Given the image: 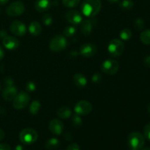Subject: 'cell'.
I'll return each mask as SVG.
<instances>
[{
  "label": "cell",
  "mask_w": 150,
  "mask_h": 150,
  "mask_svg": "<svg viewBox=\"0 0 150 150\" xmlns=\"http://www.w3.org/2000/svg\"><path fill=\"white\" fill-rule=\"evenodd\" d=\"M129 147L133 150H140L144 145V137L139 132H133L127 137Z\"/></svg>",
  "instance_id": "7a4b0ae2"
},
{
  "label": "cell",
  "mask_w": 150,
  "mask_h": 150,
  "mask_svg": "<svg viewBox=\"0 0 150 150\" xmlns=\"http://www.w3.org/2000/svg\"><path fill=\"white\" fill-rule=\"evenodd\" d=\"M26 89L27 92H32L36 89V85L34 82L32 81H29L26 83Z\"/></svg>",
  "instance_id": "d6a6232c"
},
{
  "label": "cell",
  "mask_w": 150,
  "mask_h": 150,
  "mask_svg": "<svg viewBox=\"0 0 150 150\" xmlns=\"http://www.w3.org/2000/svg\"><path fill=\"white\" fill-rule=\"evenodd\" d=\"M144 63L146 67H149L150 68V55L145 57L144 60Z\"/></svg>",
  "instance_id": "d590c367"
},
{
  "label": "cell",
  "mask_w": 150,
  "mask_h": 150,
  "mask_svg": "<svg viewBox=\"0 0 150 150\" xmlns=\"http://www.w3.org/2000/svg\"><path fill=\"white\" fill-rule=\"evenodd\" d=\"M66 150H81L80 147L77 144H72L69 145L67 146V149Z\"/></svg>",
  "instance_id": "836d02e7"
},
{
  "label": "cell",
  "mask_w": 150,
  "mask_h": 150,
  "mask_svg": "<svg viewBox=\"0 0 150 150\" xmlns=\"http://www.w3.org/2000/svg\"><path fill=\"white\" fill-rule=\"evenodd\" d=\"M73 82L78 88H84L87 84V79L84 75L81 73H76L73 76Z\"/></svg>",
  "instance_id": "e0dca14e"
},
{
  "label": "cell",
  "mask_w": 150,
  "mask_h": 150,
  "mask_svg": "<svg viewBox=\"0 0 150 150\" xmlns=\"http://www.w3.org/2000/svg\"><path fill=\"white\" fill-rule=\"evenodd\" d=\"M130 150H133V149H130Z\"/></svg>",
  "instance_id": "f6af8a7d"
},
{
  "label": "cell",
  "mask_w": 150,
  "mask_h": 150,
  "mask_svg": "<svg viewBox=\"0 0 150 150\" xmlns=\"http://www.w3.org/2000/svg\"><path fill=\"white\" fill-rule=\"evenodd\" d=\"M98 48L92 43H85L81 46L79 52L80 54L84 58H90L96 54Z\"/></svg>",
  "instance_id": "30bf717a"
},
{
  "label": "cell",
  "mask_w": 150,
  "mask_h": 150,
  "mask_svg": "<svg viewBox=\"0 0 150 150\" xmlns=\"http://www.w3.org/2000/svg\"><path fill=\"white\" fill-rule=\"evenodd\" d=\"M15 150H23V148L21 145H18V146H16V148H15Z\"/></svg>",
  "instance_id": "60d3db41"
},
{
  "label": "cell",
  "mask_w": 150,
  "mask_h": 150,
  "mask_svg": "<svg viewBox=\"0 0 150 150\" xmlns=\"http://www.w3.org/2000/svg\"><path fill=\"white\" fill-rule=\"evenodd\" d=\"M0 150H11V148L6 144H0Z\"/></svg>",
  "instance_id": "8d00e7d4"
},
{
  "label": "cell",
  "mask_w": 150,
  "mask_h": 150,
  "mask_svg": "<svg viewBox=\"0 0 150 150\" xmlns=\"http://www.w3.org/2000/svg\"><path fill=\"white\" fill-rule=\"evenodd\" d=\"M120 38H121L122 40H125V41L129 40H130V38H132L131 30L127 29V28H126V29H123L120 32Z\"/></svg>",
  "instance_id": "d4e9b609"
},
{
  "label": "cell",
  "mask_w": 150,
  "mask_h": 150,
  "mask_svg": "<svg viewBox=\"0 0 150 150\" xmlns=\"http://www.w3.org/2000/svg\"><path fill=\"white\" fill-rule=\"evenodd\" d=\"M59 146V141L56 138L48 139L45 143V148L48 150H54Z\"/></svg>",
  "instance_id": "44dd1931"
},
{
  "label": "cell",
  "mask_w": 150,
  "mask_h": 150,
  "mask_svg": "<svg viewBox=\"0 0 150 150\" xmlns=\"http://www.w3.org/2000/svg\"><path fill=\"white\" fill-rule=\"evenodd\" d=\"M29 32L32 36H38L42 32L41 24L38 21H32L29 26Z\"/></svg>",
  "instance_id": "d6986e66"
},
{
  "label": "cell",
  "mask_w": 150,
  "mask_h": 150,
  "mask_svg": "<svg viewBox=\"0 0 150 150\" xmlns=\"http://www.w3.org/2000/svg\"><path fill=\"white\" fill-rule=\"evenodd\" d=\"M38 134L32 128H25L20 132L19 139L23 144H32L38 140Z\"/></svg>",
  "instance_id": "3957f363"
},
{
  "label": "cell",
  "mask_w": 150,
  "mask_h": 150,
  "mask_svg": "<svg viewBox=\"0 0 150 150\" xmlns=\"http://www.w3.org/2000/svg\"><path fill=\"white\" fill-rule=\"evenodd\" d=\"M4 57V51L3 50V48H1V46H0V61L3 59V58Z\"/></svg>",
  "instance_id": "74e56055"
},
{
  "label": "cell",
  "mask_w": 150,
  "mask_h": 150,
  "mask_svg": "<svg viewBox=\"0 0 150 150\" xmlns=\"http://www.w3.org/2000/svg\"><path fill=\"white\" fill-rule=\"evenodd\" d=\"M4 85H5V86H12V85H13V79H10V77L6 78V79L4 80Z\"/></svg>",
  "instance_id": "e575fe53"
},
{
  "label": "cell",
  "mask_w": 150,
  "mask_h": 150,
  "mask_svg": "<svg viewBox=\"0 0 150 150\" xmlns=\"http://www.w3.org/2000/svg\"><path fill=\"white\" fill-rule=\"evenodd\" d=\"M10 31L16 36L21 37L26 33V27L20 21H14L10 24Z\"/></svg>",
  "instance_id": "8fae6325"
},
{
  "label": "cell",
  "mask_w": 150,
  "mask_h": 150,
  "mask_svg": "<svg viewBox=\"0 0 150 150\" xmlns=\"http://www.w3.org/2000/svg\"><path fill=\"white\" fill-rule=\"evenodd\" d=\"M4 136H5V134H4V132L0 128V141L3 140L4 139Z\"/></svg>",
  "instance_id": "f35d334b"
},
{
  "label": "cell",
  "mask_w": 150,
  "mask_h": 150,
  "mask_svg": "<svg viewBox=\"0 0 150 150\" xmlns=\"http://www.w3.org/2000/svg\"><path fill=\"white\" fill-rule=\"evenodd\" d=\"M75 112L80 116H85L90 114L92 111V105L89 101L81 100L74 107Z\"/></svg>",
  "instance_id": "9c48e42d"
},
{
  "label": "cell",
  "mask_w": 150,
  "mask_h": 150,
  "mask_svg": "<svg viewBox=\"0 0 150 150\" xmlns=\"http://www.w3.org/2000/svg\"><path fill=\"white\" fill-rule=\"evenodd\" d=\"M18 94V89L14 85L12 86H5L2 92V96L5 100L7 101H11L13 100L15 97Z\"/></svg>",
  "instance_id": "9a60e30c"
},
{
  "label": "cell",
  "mask_w": 150,
  "mask_h": 150,
  "mask_svg": "<svg viewBox=\"0 0 150 150\" xmlns=\"http://www.w3.org/2000/svg\"><path fill=\"white\" fill-rule=\"evenodd\" d=\"M81 0H62V3L65 7L73 8L77 7Z\"/></svg>",
  "instance_id": "4316f807"
},
{
  "label": "cell",
  "mask_w": 150,
  "mask_h": 150,
  "mask_svg": "<svg viewBox=\"0 0 150 150\" xmlns=\"http://www.w3.org/2000/svg\"><path fill=\"white\" fill-rule=\"evenodd\" d=\"M108 1H110V2H111V3H115V2H117L119 0H108Z\"/></svg>",
  "instance_id": "b9f144b4"
},
{
  "label": "cell",
  "mask_w": 150,
  "mask_h": 150,
  "mask_svg": "<svg viewBox=\"0 0 150 150\" xmlns=\"http://www.w3.org/2000/svg\"><path fill=\"white\" fill-rule=\"evenodd\" d=\"M49 130L54 135L59 136L62 133L63 130H64V125L60 120L54 119L50 122Z\"/></svg>",
  "instance_id": "4fadbf2b"
},
{
  "label": "cell",
  "mask_w": 150,
  "mask_h": 150,
  "mask_svg": "<svg viewBox=\"0 0 150 150\" xmlns=\"http://www.w3.org/2000/svg\"><path fill=\"white\" fill-rule=\"evenodd\" d=\"M144 136L146 139L150 141V122L146 125L144 128Z\"/></svg>",
  "instance_id": "1f68e13d"
},
{
  "label": "cell",
  "mask_w": 150,
  "mask_h": 150,
  "mask_svg": "<svg viewBox=\"0 0 150 150\" xmlns=\"http://www.w3.org/2000/svg\"><path fill=\"white\" fill-rule=\"evenodd\" d=\"M67 41L65 37L63 35H57L51 40L49 43V48L53 52H60L66 48Z\"/></svg>",
  "instance_id": "8992f818"
},
{
  "label": "cell",
  "mask_w": 150,
  "mask_h": 150,
  "mask_svg": "<svg viewBox=\"0 0 150 150\" xmlns=\"http://www.w3.org/2000/svg\"><path fill=\"white\" fill-rule=\"evenodd\" d=\"M57 115L59 118L66 120V119H68L69 117H71L72 111L70 108H67V107H62V108L58 109L57 112Z\"/></svg>",
  "instance_id": "ffe728a7"
},
{
  "label": "cell",
  "mask_w": 150,
  "mask_h": 150,
  "mask_svg": "<svg viewBox=\"0 0 150 150\" xmlns=\"http://www.w3.org/2000/svg\"><path fill=\"white\" fill-rule=\"evenodd\" d=\"M147 111H148V113L150 114V103L148 104L147 105Z\"/></svg>",
  "instance_id": "7bdbcfd3"
},
{
  "label": "cell",
  "mask_w": 150,
  "mask_h": 150,
  "mask_svg": "<svg viewBox=\"0 0 150 150\" xmlns=\"http://www.w3.org/2000/svg\"><path fill=\"white\" fill-rule=\"evenodd\" d=\"M101 7L100 0H83L81 5V11L85 16L94 17L100 13Z\"/></svg>",
  "instance_id": "6da1fadb"
},
{
  "label": "cell",
  "mask_w": 150,
  "mask_h": 150,
  "mask_svg": "<svg viewBox=\"0 0 150 150\" xmlns=\"http://www.w3.org/2000/svg\"><path fill=\"white\" fill-rule=\"evenodd\" d=\"M25 7L24 4L21 1H15L10 4L6 9V13L9 16L11 17H16L19 16L24 13Z\"/></svg>",
  "instance_id": "ba28073f"
},
{
  "label": "cell",
  "mask_w": 150,
  "mask_h": 150,
  "mask_svg": "<svg viewBox=\"0 0 150 150\" xmlns=\"http://www.w3.org/2000/svg\"><path fill=\"white\" fill-rule=\"evenodd\" d=\"M134 6V2L133 0H122L120 2V7L124 10H130Z\"/></svg>",
  "instance_id": "cb8c5ba5"
},
{
  "label": "cell",
  "mask_w": 150,
  "mask_h": 150,
  "mask_svg": "<svg viewBox=\"0 0 150 150\" xmlns=\"http://www.w3.org/2000/svg\"><path fill=\"white\" fill-rule=\"evenodd\" d=\"M10 0H0V5H4V4H7Z\"/></svg>",
  "instance_id": "ab89813d"
},
{
  "label": "cell",
  "mask_w": 150,
  "mask_h": 150,
  "mask_svg": "<svg viewBox=\"0 0 150 150\" xmlns=\"http://www.w3.org/2000/svg\"><path fill=\"white\" fill-rule=\"evenodd\" d=\"M72 122H73V125L76 127H81L82 119L79 114H76L75 115L73 116V117H72Z\"/></svg>",
  "instance_id": "83f0119b"
},
{
  "label": "cell",
  "mask_w": 150,
  "mask_h": 150,
  "mask_svg": "<svg viewBox=\"0 0 150 150\" xmlns=\"http://www.w3.org/2000/svg\"><path fill=\"white\" fill-rule=\"evenodd\" d=\"M76 29L73 26H68L64 29V35L66 37H72L76 34Z\"/></svg>",
  "instance_id": "f1b7e54d"
},
{
  "label": "cell",
  "mask_w": 150,
  "mask_h": 150,
  "mask_svg": "<svg viewBox=\"0 0 150 150\" xmlns=\"http://www.w3.org/2000/svg\"><path fill=\"white\" fill-rule=\"evenodd\" d=\"M2 44L7 49L15 50L18 48L19 41L17 38L12 36H5L3 38Z\"/></svg>",
  "instance_id": "5bb4252c"
},
{
  "label": "cell",
  "mask_w": 150,
  "mask_h": 150,
  "mask_svg": "<svg viewBox=\"0 0 150 150\" xmlns=\"http://www.w3.org/2000/svg\"><path fill=\"white\" fill-rule=\"evenodd\" d=\"M93 25L90 20H85L81 23V32L85 36H88L92 32Z\"/></svg>",
  "instance_id": "ac0fdd59"
},
{
  "label": "cell",
  "mask_w": 150,
  "mask_h": 150,
  "mask_svg": "<svg viewBox=\"0 0 150 150\" xmlns=\"http://www.w3.org/2000/svg\"><path fill=\"white\" fill-rule=\"evenodd\" d=\"M65 16L67 21L73 25L80 24L83 21L81 14L77 10H70L66 13Z\"/></svg>",
  "instance_id": "7c38bea8"
},
{
  "label": "cell",
  "mask_w": 150,
  "mask_h": 150,
  "mask_svg": "<svg viewBox=\"0 0 150 150\" xmlns=\"http://www.w3.org/2000/svg\"><path fill=\"white\" fill-rule=\"evenodd\" d=\"M140 40L145 45H150V29H146L141 33Z\"/></svg>",
  "instance_id": "7402d4cb"
},
{
  "label": "cell",
  "mask_w": 150,
  "mask_h": 150,
  "mask_svg": "<svg viewBox=\"0 0 150 150\" xmlns=\"http://www.w3.org/2000/svg\"><path fill=\"white\" fill-rule=\"evenodd\" d=\"M51 5L52 3L50 0H37L35 1V8L38 12L42 13L50 9Z\"/></svg>",
  "instance_id": "2e32d148"
},
{
  "label": "cell",
  "mask_w": 150,
  "mask_h": 150,
  "mask_svg": "<svg viewBox=\"0 0 150 150\" xmlns=\"http://www.w3.org/2000/svg\"><path fill=\"white\" fill-rule=\"evenodd\" d=\"M42 21L45 26H50V25L52 24L53 23L52 16L50 14H48V13H47V14H45L42 16Z\"/></svg>",
  "instance_id": "f546056e"
},
{
  "label": "cell",
  "mask_w": 150,
  "mask_h": 150,
  "mask_svg": "<svg viewBox=\"0 0 150 150\" xmlns=\"http://www.w3.org/2000/svg\"><path fill=\"white\" fill-rule=\"evenodd\" d=\"M133 26L135 29L137 31H141L144 29L145 27V22L143 19L137 18L134 22H133Z\"/></svg>",
  "instance_id": "484cf974"
},
{
  "label": "cell",
  "mask_w": 150,
  "mask_h": 150,
  "mask_svg": "<svg viewBox=\"0 0 150 150\" xmlns=\"http://www.w3.org/2000/svg\"><path fill=\"white\" fill-rule=\"evenodd\" d=\"M30 101V96L26 92H21L16 95L13 100V108L16 110H21L26 108Z\"/></svg>",
  "instance_id": "277c9868"
},
{
  "label": "cell",
  "mask_w": 150,
  "mask_h": 150,
  "mask_svg": "<svg viewBox=\"0 0 150 150\" xmlns=\"http://www.w3.org/2000/svg\"><path fill=\"white\" fill-rule=\"evenodd\" d=\"M101 80H102V76H101L100 73H96L92 76V81L93 83H100Z\"/></svg>",
  "instance_id": "4dcf8cb0"
},
{
  "label": "cell",
  "mask_w": 150,
  "mask_h": 150,
  "mask_svg": "<svg viewBox=\"0 0 150 150\" xmlns=\"http://www.w3.org/2000/svg\"><path fill=\"white\" fill-rule=\"evenodd\" d=\"M40 109V103L38 100L33 101L29 106V112L32 115H36L39 112Z\"/></svg>",
  "instance_id": "603a6c76"
},
{
  "label": "cell",
  "mask_w": 150,
  "mask_h": 150,
  "mask_svg": "<svg viewBox=\"0 0 150 150\" xmlns=\"http://www.w3.org/2000/svg\"><path fill=\"white\" fill-rule=\"evenodd\" d=\"M142 150H150V147H145V148H143V149H141Z\"/></svg>",
  "instance_id": "ee69618b"
},
{
  "label": "cell",
  "mask_w": 150,
  "mask_h": 150,
  "mask_svg": "<svg viewBox=\"0 0 150 150\" xmlns=\"http://www.w3.org/2000/svg\"><path fill=\"white\" fill-rule=\"evenodd\" d=\"M118 62L114 59H106L101 64V70L106 75H114L119 70Z\"/></svg>",
  "instance_id": "52a82bcc"
},
{
  "label": "cell",
  "mask_w": 150,
  "mask_h": 150,
  "mask_svg": "<svg viewBox=\"0 0 150 150\" xmlns=\"http://www.w3.org/2000/svg\"><path fill=\"white\" fill-rule=\"evenodd\" d=\"M125 45L121 40L113 39L110 41L108 46V51L110 55L113 57H119L123 54Z\"/></svg>",
  "instance_id": "5b68a950"
}]
</instances>
